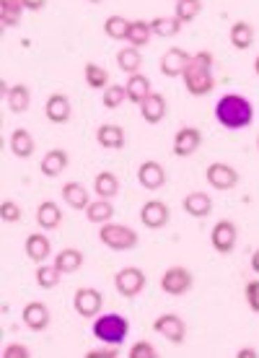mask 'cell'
<instances>
[{
  "mask_svg": "<svg viewBox=\"0 0 259 358\" xmlns=\"http://www.w3.org/2000/svg\"><path fill=\"white\" fill-rule=\"evenodd\" d=\"M21 320L31 332H45L50 327V306L45 301H29L21 312Z\"/></svg>",
  "mask_w": 259,
  "mask_h": 358,
  "instance_id": "5bb4252c",
  "label": "cell"
},
{
  "mask_svg": "<svg viewBox=\"0 0 259 358\" xmlns=\"http://www.w3.org/2000/svg\"><path fill=\"white\" fill-rule=\"evenodd\" d=\"M174 3H177V0H174Z\"/></svg>",
  "mask_w": 259,
  "mask_h": 358,
  "instance_id": "816d5d0a",
  "label": "cell"
},
{
  "mask_svg": "<svg viewBox=\"0 0 259 358\" xmlns=\"http://www.w3.org/2000/svg\"><path fill=\"white\" fill-rule=\"evenodd\" d=\"M63 200H65V206L73 208V210H86L89 203H91V195L81 182H65L63 185Z\"/></svg>",
  "mask_w": 259,
  "mask_h": 358,
  "instance_id": "603a6c76",
  "label": "cell"
},
{
  "mask_svg": "<svg viewBox=\"0 0 259 358\" xmlns=\"http://www.w3.org/2000/svg\"><path fill=\"white\" fill-rule=\"evenodd\" d=\"M8 148H10V153H13L16 159H29V156L34 153V148H36L34 135L29 133L27 127H16V130L10 133Z\"/></svg>",
  "mask_w": 259,
  "mask_h": 358,
  "instance_id": "7402d4cb",
  "label": "cell"
},
{
  "mask_svg": "<svg viewBox=\"0 0 259 358\" xmlns=\"http://www.w3.org/2000/svg\"><path fill=\"white\" fill-rule=\"evenodd\" d=\"M257 148H259V138H257Z\"/></svg>",
  "mask_w": 259,
  "mask_h": 358,
  "instance_id": "f907efd6",
  "label": "cell"
},
{
  "mask_svg": "<svg viewBox=\"0 0 259 358\" xmlns=\"http://www.w3.org/2000/svg\"><path fill=\"white\" fill-rule=\"evenodd\" d=\"M83 78L89 83V89H94V91H104L109 86V71L96 63L83 65Z\"/></svg>",
  "mask_w": 259,
  "mask_h": 358,
  "instance_id": "d6a6232c",
  "label": "cell"
},
{
  "mask_svg": "<svg viewBox=\"0 0 259 358\" xmlns=\"http://www.w3.org/2000/svg\"><path fill=\"white\" fill-rule=\"evenodd\" d=\"M205 179H207V185H210L213 189L228 192V189H233L236 185H239V171L233 169L231 164L215 162L205 169Z\"/></svg>",
  "mask_w": 259,
  "mask_h": 358,
  "instance_id": "ba28073f",
  "label": "cell"
},
{
  "mask_svg": "<svg viewBox=\"0 0 259 358\" xmlns=\"http://www.w3.org/2000/svg\"><path fill=\"white\" fill-rule=\"evenodd\" d=\"M86 218H89L91 224H96V226L109 224V221L114 218V206H112V200H104V197L91 200L89 208H86Z\"/></svg>",
  "mask_w": 259,
  "mask_h": 358,
  "instance_id": "4316f807",
  "label": "cell"
},
{
  "mask_svg": "<svg viewBox=\"0 0 259 358\" xmlns=\"http://www.w3.org/2000/svg\"><path fill=\"white\" fill-rule=\"evenodd\" d=\"M117 65H119V71H125L127 76L140 73V65H143L140 50H138V47H125V50H119V52H117Z\"/></svg>",
  "mask_w": 259,
  "mask_h": 358,
  "instance_id": "836d02e7",
  "label": "cell"
},
{
  "mask_svg": "<svg viewBox=\"0 0 259 358\" xmlns=\"http://www.w3.org/2000/svg\"><path fill=\"white\" fill-rule=\"evenodd\" d=\"M24 10V0H0V18L6 27H18Z\"/></svg>",
  "mask_w": 259,
  "mask_h": 358,
  "instance_id": "d590c367",
  "label": "cell"
},
{
  "mask_svg": "<svg viewBox=\"0 0 259 358\" xmlns=\"http://www.w3.org/2000/svg\"><path fill=\"white\" fill-rule=\"evenodd\" d=\"M192 283H195L192 273H189L187 268H182V265H174V268H169L161 275V291L169 296L189 294V291H192Z\"/></svg>",
  "mask_w": 259,
  "mask_h": 358,
  "instance_id": "52a82bcc",
  "label": "cell"
},
{
  "mask_svg": "<svg viewBox=\"0 0 259 358\" xmlns=\"http://www.w3.org/2000/svg\"><path fill=\"white\" fill-rule=\"evenodd\" d=\"M24 250H27V257L36 265H42V262L50 260V255H52V242L47 239V234H29L27 242H24Z\"/></svg>",
  "mask_w": 259,
  "mask_h": 358,
  "instance_id": "e0dca14e",
  "label": "cell"
},
{
  "mask_svg": "<svg viewBox=\"0 0 259 358\" xmlns=\"http://www.w3.org/2000/svg\"><path fill=\"white\" fill-rule=\"evenodd\" d=\"M68 162H71L68 151H63V148H52V151H47L45 156H42L39 171H42L45 177L54 179V177H60V174L68 169Z\"/></svg>",
  "mask_w": 259,
  "mask_h": 358,
  "instance_id": "d6986e66",
  "label": "cell"
},
{
  "mask_svg": "<svg viewBox=\"0 0 259 358\" xmlns=\"http://www.w3.org/2000/svg\"><path fill=\"white\" fill-rule=\"evenodd\" d=\"M153 332H158L161 338H166L171 345H182L184 338H187V324H184V320L179 314L169 312L153 320Z\"/></svg>",
  "mask_w": 259,
  "mask_h": 358,
  "instance_id": "8992f818",
  "label": "cell"
},
{
  "mask_svg": "<svg viewBox=\"0 0 259 358\" xmlns=\"http://www.w3.org/2000/svg\"><path fill=\"white\" fill-rule=\"evenodd\" d=\"M125 101H127V89H125V86H119V83H109L107 89H104V107H107V109L122 107Z\"/></svg>",
  "mask_w": 259,
  "mask_h": 358,
  "instance_id": "f35d334b",
  "label": "cell"
},
{
  "mask_svg": "<svg viewBox=\"0 0 259 358\" xmlns=\"http://www.w3.org/2000/svg\"><path fill=\"white\" fill-rule=\"evenodd\" d=\"M244 296H246V304L254 314H259V280H249L246 288H244Z\"/></svg>",
  "mask_w": 259,
  "mask_h": 358,
  "instance_id": "b9f144b4",
  "label": "cell"
},
{
  "mask_svg": "<svg viewBox=\"0 0 259 358\" xmlns=\"http://www.w3.org/2000/svg\"><path fill=\"white\" fill-rule=\"evenodd\" d=\"M236 358H257V350L254 348H242L236 353Z\"/></svg>",
  "mask_w": 259,
  "mask_h": 358,
  "instance_id": "bcb514c9",
  "label": "cell"
},
{
  "mask_svg": "<svg viewBox=\"0 0 259 358\" xmlns=\"http://www.w3.org/2000/svg\"><path fill=\"white\" fill-rule=\"evenodd\" d=\"M239 242V229L233 221H218L210 231V244L218 255H231L233 247Z\"/></svg>",
  "mask_w": 259,
  "mask_h": 358,
  "instance_id": "9c48e42d",
  "label": "cell"
},
{
  "mask_svg": "<svg viewBox=\"0 0 259 358\" xmlns=\"http://www.w3.org/2000/svg\"><path fill=\"white\" fill-rule=\"evenodd\" d=\"M200 145H202V133L192 125L179 127L174 135V156H179V159H187V156L197 153Z\"/></svg>",
  "mask_w": 259,
  "mask_h": 358,
  "instance_id": "4fadbf2b",
  "label": "cell"
},
{
  "mask_svg": "<svg viewBox=\"0 0 259 358\" xmlns=\"http://www.w3.org/2000/svg\"><path fill=\"white\" fill-rule=\"evenodd\" d=\"M130 358H156L158 353H156V348H153V343L148 341H140L135 343L133 348H130V353H127Z\"/></svg>",
  "mask_w": 259,
  "mask_h": 358,
  "instance_id": "60d3db41",
  "label": "cell"
},
{
  "mask_svg": "<svg viewBox=\"0 0 259 358\" xmlns=\"http://www.w3.org/2000/svg\"><path fill=\"white\" fill-rule=\"evenodd\" d=\"M73 306L83 320H96L101 306H104V296L98 294L96 288H78L73 296Z\"/></svg>",
  "mask_w": 259,
  "mask_h": 358,
  "instance_id": "30bf717a",
  "label": "cell"
},
{
  "mask_svg": "<svg viewBox=\"0 0 259 358\" xmlns=\"http://www.w3.org/2000/svg\"><path fill=\"white\" fill-rule=\"evenodd\" d=\"M184 89L192 96H207L215 89V76H213V52H195L189 60L187 71H184Z\"/></svg>",
  "mask_w": 259,
  "mask_h": 358,
  "instance_id": "7a4b0ae2",
  "label": "cell"
},
{
  "mask_svg": "<svg viewBox=\"0 0 259 358\" xmlns=\"http://www.w3.org/2000/svg\"><path fill=\"white\" fill-rule=\"evenodd\" d=\"M60 275H63V273L54 268V262H52V265H45V262H42V265L36 268V286H42L45 291H50V288H57V283H60Z\"/></svg>",
  "mask_w": 259,
  "mask_h": 358,
  "instance_id": "74e56055",
  "label": "cell"
},
{
  "mask_svg": "<svg viewBox=\"0 0 259 358\" xmlns=\"http://www.w3.org/2000/svg\"><path fill=\"white\" fill-rule=\"evenodd\" d=\"M94 338L107 345H122L127 341V332H130V322H127L122 314H98L94 320Z\"/></svg>",
  "mask_w": 259,
  "mask_h": 358,
  "instance_id": "3957f363",
  "label": "cell"
},
{
  "mask_svg": "<svg viewBox=\"0 0 259 358\" xmlns=\"http://www.w3.org/2000/svg\"><path fill=\"white\" fill-rule=\"evenodd\" d=\"M96 141H98V145H101V148L117 151V148H122V145H125V130H122L119 125H112V122H107V125H98Z\"/></svg>",
  "mask_w": 259,
  "mask_h": 358,
  "instance_id": "484cf974",
  "label": "cell"
},
{
  "mask_svg": "<svg viewBox=\"0 0 259 358\" xmlns=\"http://www.w3.org/2000/svg\"><path fill=\"white\" fill-rule=\"evenodd\" d=\"M117 353L114 350H89L86 353V358H114Z\"/></svg>",
  "mask_w": 259,
  "mask_h": 358,
  "instance_id": "f6af8a7d",
  "label": "cell"
},
{
  "mask_svg": "<svg viewBox=\"0 0 259 358\" xmlns=\"http://www.w3.org/2000/svg\"><path fill=\"white\" fill-rule=\"evenodd\" d=\"M3 94H6V104L13 115H24L31 104V91H29L27 83H13V86L3 83Z\"/></svg>",
  "mask_w": 259,
  "mask_h": 358,
  "instance_id": "ac0fdd59",
  "label": "cell"
},
{
  "mask_svg": "<svg viewBox=\"0 0 259 358\" xmlns=\"http://www.w3.org/2000/svg\"><path fill=\"white\" fill-rule=\"evenodd\" d=\"M81 265H83V252L73 250V247L60 250L57 252V257H54V268L60 270L63 275H71V273H75V270H81Z\"/></svg>",
  "mask_w": 259,
  "mask_h": 358,
  "instance_id": "f546056e",
  "label": "cell"
},
{
  "mask_svg": "<svg viewBox=\"0 0 259 358\" xmlns=\"http://www.w3.org/2000/svg\"><path fill=\"white\" fill-rule=\"evenodd\" d=\"M153 36H161V39H171L182 31V21L177 16H156L151 18Z\"/></svg>",
  "mask_w": 259,
  "mask_h": 358,
  "instance_id": "1f68e13d",
  "label": "cell"
},
{
  "mask_svg": "<svg viewBox=\"0 0 259 358\" xmlns=\"http://www.w3.org/2000/svg\"><path fill=\"white\" fill-rule=\"evenodd\" d=\"M189 60H192V55H189L187 50H182V47H169V50L163 52L158 68H161V73L166 76V78H179V76H184Z\"/></svg>",
  "mask_w": 259,
  "mask_h": 358,
  "instance_id": "7c38bea8",
  "label": "cell"
},
{
  "mask_svg": "<svg viewBox=\"0 0 259 358\" xmlns=\"http://www.w3.org/2000/svg\"><path fill=\"white\" fill-rule=\"evenodd\" d=\"M228 39H231L233 50H249L251 45H254V27H251L249 21H236L231 27V34H228Z\"/></svg>",
  "mask_w": 259,
  "mask_h": 358,
  "instance_id": "4dcf8cb0",
  "label": "cell"
},
{
  "mask_svg": "<svg viewBox=\"0 0 259 358\" xmlns=\"http://www.w3.org/2000/svg\"><path fill=\"white\" fill-rule=\"evenodd\" d=\"M91 3H104V0H91Z\"/></svg>",
  "mask_w": 259,
  "mask_h": 358,
  "instance_id": "681fc988",
  "label": "cell"
},
{
  "mask_svg": "<svg viewBox=\"0 0 259 358\" xmlns=\"http://www.w3.org/2000/svg\"><path fill=\"white\" fill-rule=\"evenodd\" d=\"M200 10H202V0H177V3H174V16H177L182 24L195 21V18L200 16Z\"/></svg>",
  "mask_w": 259,
  "mask_h": 358,
  "instance_id": "8d00e7d4",
  "label": "cell"
},
{
  "mask_svg": "<svg viewBox=\"0 0 259 358\" xmlns=\"http://www.w3.org/2000/svg\"><path fill=\"white\" fill-rule=\"evenodd\" d=\"M251 270L259 275V250H254V255H251Z\"/></svg>",
  "mask_w": 259,
  "mask_h": 358,
  "instance_id": "7dc6e473",
  "label": "cell"
},
{
  "mask_svg": "<svg viewBox=\"0 0 259 358\" xmlns=\"http://www.w3.org/2000/svg\"><path fill=\"white\" fill-rule=\"evenodd\" d=\"M151 39H153L151 21H143V18H138V21H130V31H127V45H130V47H138V50H143L145 45H151Z\"/></svg>",
  "mask_w": 259,
  "mask_h": 358,
  "instance_id": "f1b7e54d",
  "label": "cell"
},
{
  "mask_svg": "<svg viewBox=\"0 0 259 358\" xmlns=\"http://www.w3.org/2000/svg\"><path fill=\"white\" fill-rule=\"evenodd\" d=\"M138 182H140L143 189L156 192V189H161L166 185V171H163V166L158 162L148 159V162H143L138 166Z\"/></svg>",
  "mask_w": 259,
  "mask_h": 358,
  "instance_id": "9a60e30c",
  "label": "cell"
},
{
  "mask_svg": "<svg viewBox=\"0 0 259 358\" xmlns=\"http://www.w3.org/2000/svg\"><path fill=\"white\" fill-rule=\"evenodd\" d=\"M182 208H184V213L192 215V218H207V215L213 213V197L207 195V192H189L187 197H184V203H182Z\"/></svg>",
  "mask_w": 259,
  "mask_h": 358,
  "instance_id": "ffe728a7",
  "label": "cell"
},
{
  "mask_svg": "<svg viewBox=\"0 0 259 358\" xmlns=\"http://www.w3.org/2000/svg\"><path fill=\"white\" fill-rule=\"evenodd\" d=\"M36 224H39V229H45V231H52V229H57V226L63 224V210L57 208V203L45 200V203H39V208H36Z\"/></svg>",
  "mask_w": 259,
  "mask_h": 358,
  "instance_id": "cb8c5ba5",
  "label": "cell"
},
{
  "mask_svg": "<svg viewBox=\"0 0 259 358\" xmlns=\"http://www.w3.org/2000/svg\"><path fill=\"white\" fill-rule=\"evenodd\" d=\"M215 120L225 130H244L254 120V107L251 101L242 94H225L215 101Z\"/></svg>",
  "mask_w": 259,
  "mask_h": 358,
  "instance_id": "6da1fadb",
  "label": "cell"
},
{
  "mask_svg": "<svg viewBox=\"0 0 259 358\" xmlns=\"http://www.w3.org/2000/svg\"><path fill=\"white\" fill-rule=\"evenodd\" d=\"M98 242L112 252H130L138 247V231L125 224H104L98 229Z\"/></svg>",
  "mask_w": 259,
  "mask_h": 358,
  "instance_id": "277c9868",
  "label": "cell"
},
{
  "mask_svg": "<svg viewBox=\"0 0 259 358\" xmlns=\"http://www.w3.org/2000/svg\"><path fill=\"white\" fill-rule=\"evenodd\" d=\"M45 6H47V0H24V8L34 10V13H36V10H42Z\"/></svg>",
  "mask_w": 259,
  "mask_h": 358,
  "instance_id": "ee69618b",
  "label": "cell"
},
{
  "mask_svg": "<svg viewBox=\"0 0 259 358\" xmlns=\"http://www.w3.org/2000/svg\"><path fill=\"white\" fill-rule=\"evenodd\" d=\"M3 358H29L31 353H29L27 345H21V343H10V345H6L3 348V353H0Z\"/></svg>",
  "mask_w": 259,
  "mask_h": 358,
  "instance_id": "7bdbcfd3",
  "label": "cell"
},
{
  "mask_svg": "<svg viewBox=\"0 0 259 358\" xmlns=\"http://www.w3.org/2000/svg\"><path fill=\"white\" fill-rule=\"evenodd\" d=\"M171 221V208L163 203V200H148L143 208H140V224L145 229H163V226Z\"/></svg>",
  "mask_w": 259,
  "mask_h": 358,
  "instance_id": "8fae6325",
  "label": "cell"
},
{
  "mask_svg": "<svg viewBox=\"0 0 259 358\" xmlns=\"http://www.w3.org/2000/svg\"><path fill=\"white\" fill-rule=\"evenodd\" d=\"M254 73H257V78H259V55H257V60H254Z\"/></svg>",
  "mask_w": 259,
  "mask_h": 358,
  "instance_id": "c3c4849f",
  "label": "cell"
},
{
  "mask_svg": "<svg viewBox=\"0 0 259 358\" xmlns=\"http://www.w3.org/2000/svg\"><path fill=\"white\" fill-rule=\"evenodd\" d=\"M127 31H130V21H127L125 16L112 13V16L104 21V34H107L109 39H114V42H127Z\"/></svg>",
  "mask_w": 259,
  "mask_h": 358,
  "instance_id": "e575fe53",
  "label": "cell"
},
{
  "mask_svg": "<svg viewBox=\"0 0 259 358\" xmlns=\"http://www.w3.org/2000/svg\"><path fill=\"white\" fill-rule=\"evenodd\" d=\"M45 115L52 125H65L73 115L71 99L65 96V94H50V99H47L45 104Z\"/></svg>",
  "mask_w": 259,
  "mask_h": 358,
  "instance_id": "2e32d148",
  "label": "cell"
},
{
  "mask_svg": "<svg viewBox=\"0 0 259 358\" xmlns=\"http://www.w3.org/2000/svg\"><path fill=\"white\" fill-rule=\"evenodd\" d=\"M125 89H127V101H133V104H138V107H140L145 99L153 94L151 78H148V76H143V73H133V76L127 78Z\"/></svg>",
  "mask_w": 259,
  "mask_h": 358,
  "instance_id": "44dd1931",
  "label": "cell"
},
{
  "mask_svg": "<svg viewBox=\"0 0 259 358\" xmlns=\"http://www.w3.org/2000/svg\"><path fill=\"white\" fill-rule=\"evenodd\" d=\"M94 192H96V197H104V200H112V197L119 195V179H117L114 171H98L94 177Z\"/></svg>",
  "mask_w": 259,
  "mask_h": 358,
  "instance_id": "83f0119b",
  "label": "cell"
},
{
  "mask_svg": "<svg viewBox=\"0 0 259 358\" xmlns=\"http://www.w3.org/2000/svg\"><path fill=\"white\" fill-rule=\"evenodd\" d=\"M21 206H18L16 200H3V206H0V218L6 221V224H18L21 221Z\"/></svg>",
  "mask_w": 259,
  "mask_h": 358,
  "instance_id": "ab89813d",
  "label": "cell"
},
{
  "mask_svg": "<svg viewBox=\"0 0 259 358\" xmlns=\"http://www.w3.org/2000/svg\"><path fill=\"white\" fill-rule=\"evenodd\" d=\"M140 115H143V120L148 125H158L163 117H166V99L153 91L151 96L140 104Z\"/></svg>",
  "mask_w": 259,
  "mask_h": 358,
  "instance_id": "d4e9b609",
  "label": "cell"
},
{
  "mask_svg": "<svg viewBox=\"0 0 259 358\" xmlns=\"http://www.w3.org/2000/svg\"><path fill=\"white\" fill-rule=\"evenodd\" d=\"M145 283H148V278H145V273L140 268H122L114 275V288L122 299L140 296L145 291Z\"/></svg>",
  "mask_w": 259,
  "mask_h": 358,
  "instance_id": "5b68a950",
  "label": "cell"
}]
</instances>
